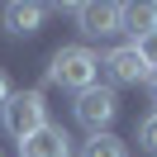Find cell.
<instances>
[{
  "mask_svg": "<svg viewBox=\"0 0 157 157\" xmlns=\"http://www.w3.org/2000/svg\"><path fill=\"white\" fill-rule=\"evenodd\" d=\"M157 29V5L152 0H143V5H119V33H128V38H147V33Z\"/></svg>",
  "mask_w": 157,
  "mask_h": 157,
  "instance_id": "ba28073f",
  "label": "cell"
},
{
  "mask_svg": "<svg viewBox=\"0 0 157 157\" xmlns=\"http://www.w3.org/2000/svg\"><path fill=\"white\" fill-rule=\"evenodd\" d=\"M0 119H5V133H10L14 143L33 138L43 124H48L43 90H10V100H5V109H0Z\"/></svg>",
  "mask_w": 157,
  "mask_h": 157,
  "instance_id": "7a4b0ae2",
  "label": "cell"
},
{
  "mask_svg": "<svg viewBox=\"0 0 157 157\" xmlns=\"http://www.w3.org/2000/svg\"><path fill=\"white\" fill-rule=\"evenodd\" d=\"M48 81L52 86H62V90H90V86H100V57L86 48V43H71V48H57L52 52V62H48Z\"/></svg>",
  "mask_w": 157,
  "mask_h": 157,
  "instance_id": "6da1fadb",
  "label": "cell"
},
{
  "mask_svg": "<svg viewBox=\"0 0 157 157\" xmlns=\"http://www.w3.org/2000/svg\"><path fill=\"white\" fill-rule=\"evenodd\" d=\"M81 157H124V143L114 133H90V143L81 147Z\"/></svg>",
  "mask_w": 157,
  "mask_h": 157,
  "instance_id": "9c48e42d",
  "label": "cell"
},
{
  "mask_svg": "<svg viewBox=\"0 0 157 157\" xmlns=\"http://www.w3.org/2000/svg\"><path fill=\"white\" fill-rule=\"evenodd\" d=\"M147 86H152V95H157V71H152V76H147Z\"/></svg>",
  "mask_w": 157,
  "mask_h": 157,
  "instance_id": "4fadbf2b",
  "label": "cell"
},
{
  "mask_svg": "<svg viewBox=\"0 0 157 157\" xmlns=\"http://www.w3.org/2000/svg\"><path fill=\"white\" fill-rule=\"evenodd\" d=\"M138 143H143L147 152H157V109L143 119V124H138Z\"/></svg>",
  "mask_w": 157,
  "mask_h": 157,
  "instance_id": "8fae6325",
  "label": "cell"
},
{
  "mask_svg": "<svg viewBox=\"0 0 157 157\" xmlns=\"http://www.w3.org/2000/svg\"><path fill=\"white\" fill-rule=\"evenodd\" d=\"M114 114H119V100H114L109 86H90V90L76 95V124L90 128V133H109Z\"/></svg>",
  "mask_w": 157,
  "mask_h": 157,
  "instance_id": "3957f363",
  "label": "cell"
},
{
  "mask_svg": "<svg viewBox=\"0 0 157 157\" xmlns=\"http://www.w3.org/2000/svg\"><path fill=\"white\" fill-rule=\"evenodd\" d=\"M19 157H71V138H67V128L43 124L33 138L19 143Z\"/></svg>",
  "mask_w": 157,
  "mask_h": 157,
  "instance_id": "8992f818",
  "label": "cell"
},
{
  "mask_svg": "<svg viewBox=\"0 0 157 157\" xmlns=\"http://www.w3.org/2000/svg\"><path fill=\"white\" fill-rule=\"evenodd\" d=\"M43 5H29V0H14V5H5L0 10V19H5V29L14 33V38H29V33H38L43 29Z\"/></svg>",
  "mask_w": 157,
  "mask_h": 157,
  "instance_id": "52a82bcc",
  "label": "cell"
},
{
  "mask_svg": "<svg viewBox=\"0 0 157 157\" xmlns=\"http://www.w3.org/2000/svg\"><path fill=\"white\" fill-rule=\"evenodd\" d=\"M105 67H109V76L119 81V86H138V81H147L152 71L143 67V57H138V48L133 43H119V48H109L105 52Z\"/></svg>",
  "mask_w": 157,
  "mask_h": 157,
  "instance_id": "277c9868",
  "label": "cell"
},
{
  "mask_svg": "<svg viewBox=\"0 0 157 157\" xmlns=\"http://www.w3.org/2000/svg\"><path fill=\"white\" fill-rule=\"evenodd\" d=\"M76 29L86 38H114L119 33V5H76Z\"/></svg>",
  "mask_w": 157,
  "mask_h": 157,
  "instance_id": "5b68a950",
  "label": "cell"
},
{
  "mask_svg": "<svg viewBox=\"0 0 157 157\" xmlns=\"http://www.w3.org/2000/svg\"><path fill=\"white\" fill-rule=\"evenodd\" d=\"M133 48H138V57H143V67H147V71H157V29L147 33V38H138Z\"/></svg>",
  "mask_w": 157,
  "mask_h": 157,
  "instance_id": "30bf717a",
  "label": "cell"
},
{
  "mask_svg": "<svg viewBox=\"0 0 157 157\" xmlns=\"http://www.w3.org/2000/svg\"><path fill=\"white\" fill-rule=\"evenodd\" d=\"M5 100H10V76H5V67H0V109H5Z\"/></svg>",
  "mask_w": 157,
  "mask_h": 157,
  "instance_id": "7c38bea8",
  "label": "cell"
}]
</instances>
